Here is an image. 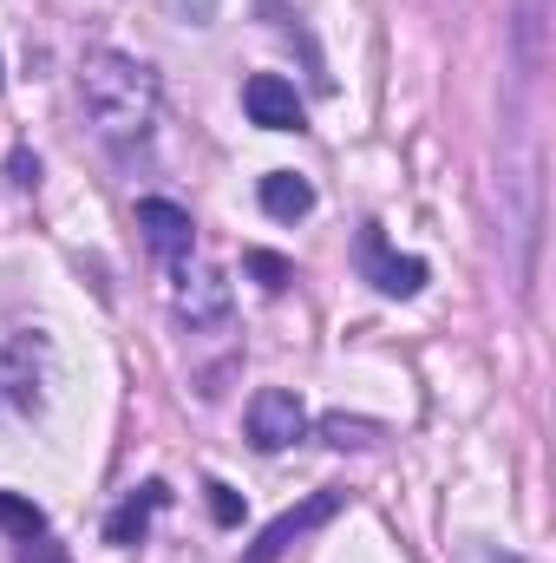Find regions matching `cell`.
Listing matches in <instances>:
<instances>
[{"label":"cell","instance_id":"12","mask_svg":"<svg viewBox=\"0 0 556 563\" xmlns=\"http://www.w3.org/2000/svg\"><path fill=\"white\" fill-rule=\"evenodd\" d=\"M263 210H269L276 223H301V217L314 210V184L294 177V170H269V177H263Z\"/></svg>","mask_w":556,"mask_h":563},{"label":"cell","instance_id":"15","mask_svg":"<svg viewBox=\"0 0 556 563\" xmlns=\"http://www.w3.org/2000/svg\"><path fill=\"white\" fill-rule=\"evenodd\" d=\"M243 269H249V276L263 282V288H269V295H276V288H288V282H294V269H288V263H281L276 250H249V256H243Z\"/></svg>","mask_w":556,"mask_h":563},{"label":"cell","instance_id":"8","mask_svg":"<svg viewBox=\"0 0 556 563\" xmlns=\"http://www.w3.org/2000/svg\"><path fill=\"white\" fill-rule=\"evenodd\" d=\"M138 230H144V243H151L164 263H184V256H190V243H197L190 210H184V203H170V197H144V203H138Z\"/></svg>","mask_w":556,"mask_h":563},{"label":"cell","instance_id":"13","mask_svg":"<svg viewBox=\"0 0 556 563\" xmlns=\"http://www.w3.org/2000/svg\"><path fill=\"white\" fill-rule=\"evenodd\" d=\"M321 439H327V445H341V452H367V445H380V439H387V426L360 420V413H327V420H321Z\"/></svg>","mask_w":556,"mask_h":563},{"label":"cell","instance_id":"14","mask_svg":"<svg viewBox=\"0 0 556 563\" xmlns=\"http://www.w3.org/2000/svg\"><path fill=\"white\" fill-rule=\"evenodd\" d=\"M0 531H7L13 544H33V538H46V511H40L33 498H13V492H0Z\"/></svg>","mask_w":556,"mask_h":563},{"label":"cell","instance_id":"16","mask_svg":"<svg viewBox=\"0 0 556 563\" xmlns=\"http://www.w3.org/2000/svg\"><path fill=\"white\" fill-rule=\"evenodd\" d=\"M157 7H164L177 26H210V20H216V0H157Z\"/></svg>","mask_w":556,"mask_h":563},{"label":"cell","instance_id":"11","mask_svg":"<svg viewBox=\"0 0 556 563\" xmlns=\"http://www.w3.org/2000/svg\"><path fill=\"white\" fill-rule=\"evenodd\" d=\"M164 505H170V492H164L157 478H151V485H138V492H132V498H125V505H119V511L105 518V538H112L119 551H132V544L144 538V525H151V518H157Z\"/></svg>","mask_w":556,"mask_h":563},{"label":"cell","instance_id":"9","mask_svg":"<svg viewBox=\"0 0 556 563\" xmlns=\"http://www.w3.org/2000/svg\"><path fill=\"white\" fill-rule=\"evenodd\" d=\"M360 269H367V282H374L380 295H400V301L425 288V263H419V256H393V250L380 243V230L360 236Z\"/></svg>","mask_w":556,"mask_h":563},{"label":"cell","instance_id":"17","mask_svg":"<svg viewBox=\"0 0 556 563\" xmlns=\"http://www.w3.org/2000/svg\"><path fill=\"white\" fill-rule=\"evenodd\" d=\"M203 492H210V518L216 525H243V498L230 485H203Z\"/></svg>","mask_w":556,"mask_h":563},{"label":"cell","instance_id":"5","mask_svg":"<svg viewBox=\"0 0 556 563\" xmlns=\"http://www.w3.org/2000/svg\"><path fill=\"white\" fill-rule=\"evenodd\" d=\"M177 321H184L190 334H203V328H223V321H230V282H223V269L190 263V269L177 276Z\"/></svg>","mask_w":556,"mask_h":563},{"label":"cell","instance_id":"10","mask_svg":"<svg viewBox=\"0 0 556 563\" xmlns=\"http://www.w3.org/2000/svg\"><path fill=\"white\" fill-rule=\"evenodd\" d=\"M511 40H518V73L537 79V66H544V53H551V0H518Z\"/></svg>","mask_w":556,"mask_h":563},{"label":"cell","instance_id":"4","mask_svg":"<svg viewBox=\"0 0 556 563\" xmlns=\"http://www.w3.org/2000/svg\"><path fill=\"white\" fill-rule=\"evenodd\" d=\"M347 505V492H314V498H301L294 511H281L276 525H263L256 531V544H249V563H276V558H288V544H301L314 525H327L334 511Z\"/></svg>","mask_w":556,"mask_h":563},{"label":"cell","instance_id":"7","mask_svg":"<svg viewBox=\"0 0 556 563\" xmlns=\"http://www.w3.org/2000/svg\"><path fill=\"white\" fill-rule=\"evenodd\" d=\"M243 106H249V119L263 132H308V112H301V99H294V86L281 73H256L243 86Z\"/></svg>","mask_w":556,"mask_h":563},{"label":"cell","instance_id":"19","mask_svg":"<svg viewBox=\"0 0 556 563\" xmlns=\"http://www.w3.org/2000/svg\"><path fill=\"white\" fill-rule=\"evenodd\" d=\"M20 563H73L53 538H33V544H20Z\"/></svg>","mask_w":556,"mask_h":563},{"label":"cell","instance_id":"3","mask_svg":"<svg viewBox=\"0 0 556 563\" xmlns=\"http://www.w3.org/2000/svg\"><path fill=\"white\" fill-rule=\"evenodd\" d=\"M504 243H511V276L524 288L531 276V250H537V203H544V177H537V151H518L504 164Z\"/></svg>","mask_w":556,"mask_h":563},{"label":"cell","instance_id":"1","mask_svg":"<svg viewBox=\"0 0 556 563\" xmlns=\"http://www.w3.org/2000/svg\"><path fill=\"white\" fill-rule=\"evenodd\" d=\"M79 106H86V125L105 144H138L157 125V73L144 66L138 53H119V46H92L79 59Z\"/></svg>","mask_w":556,"mask_h":563},{"label":"cell","instance_id":"18","mask_svg":"<svg viewBox=\"0 0 556 563\" xmlns=\"http://www.w3.org/2000/svg\"><path fill=\"white\" fill-rule=\"evenodd\" d=\"M7 177H13L20 190H33V184H40V157H33V151H13V157H7Z\"/></svg>","mask_w":556,"mask_h":563},{"label":"cell","instance_id":"2","mask_svg":"<svg viewBox=\"0 0 556 563\" xmlns=\"http://www.w3.org/2000/svg\"><path fill=\"white\" fill-rule=\"evenodd\" d=\"M53 387V341L33 328L0 334V426H20L46 407Z\"/></svg>","mask_w":556,"mask_h":563},{"label":"cell","instance_id":"6","mask_svg":"<svg viewBox=\"0 0 556 563\" xmlns=\"http://www.w3.org/2000/svg\"><path fill=\"white\" fill-rule=\"evenodd\" d=\"M308 432V407H301V394H288V387H263L256 400H249V439H256V452H281V445H294Z\"/></svg>","mask_w":556,"mask_h":563}]
</instances>
